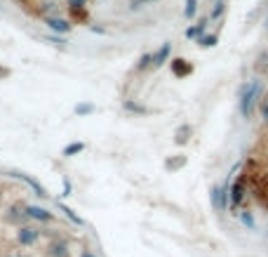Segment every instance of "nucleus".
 <instances>
[{
    "label": "nucleus",
    "instance_id": "1",
    "mask_svg": "<svg viewBox=\"0 0 268 257\" xmlns=\"http://www.w3.org/2000/svg\"><path fill=\"white\" fill-rule=\"evenodd\" d=\"M261 99H264V81L261 78H252V81H245L240 85V90H238V111H240V116L245 121H252Z\"/></svg>",
    "mask_w": 268,
    "mask_h": 257
},
{
    "label": "nucleus",
    "instance_id": "2",
    "mask_svg": "<svg viewBox=\"0 0 268 257\" xmlns=\"http://www.w3.org/2000/svg\"><path fill=\"white\" fill-rule=\"evenodd\" d=\"M40 227H36V224H21V227H17V243L21 245V248H33V245L40 241Z\"/></svg>",
    "mask_w": 268,
    "mask_h": 257
},
{
    "label": "nucleus",
    "instance_id": "3",
    "mask_svg": "<svg viewBox=\"0 0 268 257\" xmlns=\"http://www.w3.org/2000/svg\"><path fill=\"white\" fill-rule=\"evenodd\" d=\"M45 21V26L52 31L54 36H68L71 31H73V21L66 19V17H61V14H57V17H47V19H42Z\"/></svg>",
    "mask_w": 268,
    "mask_h": 257
},
{
    "label": "nucleus",
    "instance_id": "4",
    "mask_svg": "<svg viewBox=\"0 0 268 257\" xmlns=\"http://www.w3.org/2000/svg\"><path fill=\"white\" fill-rule=\"evenodd\" d=\"M228 191H230V184H228V182H224L221 187H212L210 198H212V205H214L216 210H226V208H228V203H230Z\"/></svg>",
    "mask_w": 268,
    "mask_h": 257
},
{
    "label": "nucleus",
    "instance_id": "5",
    "mask_svg": "<svg viewBox=\"0 0 268 257\" xmlns=\"http://www.w3.org/2000/svg\"><path fill=\"white\" fill-rule=\"evenodd\" d=\"M45 257H71V243L66 238H52L45 248Z\"/></svg>",
    "mask_w": 268,
    "mask_h": 257
},
{
    "label": "nucleus",
    "instance_id": "6",
    "mask_svg": "<svg viewBox=\"0 0 268 257\" xmlns=\"http://www.w3.org/2000/svg\"><path fill=\"white\" fill-rule=\"evenodd\" d=\"M170 68H172V76L179 78V81L193 73V64H191L188 59H184V57H172V59H170Z\"/></svg>",
    "mask_w": 268,
    "mask_h": 257
},
{
    "label": "nucleus",
    "instance_id": "7",
    "mask_svg": "<svg viewBox=\"0 0 268 257\" xmlns=\"http://www.w3.org/2000/svg\"><path fill=\"white\" fill-rule=\"evenodd\" d=\"M24 210H26V215L31 222H40V224H47V222H52L54 219V213H50L47 208H42V205H24Z\"/></svg>",
    "mask_w": 268,
    "mask_h": 257
},
{
    "label": "nucleus",
    "instance_id": "8",
    "mask_svg": "<svg viewBox=\"0 0 268 257\" xmlns=\"http://www.w3.org/2000/svg\"><path fill=\"white\" fill-rule=\"evenodd\" d=\"M245 193H247V184H245V177H240V179H235V182L230 184V191H228V196H230V208H233V210L240 208V203L245 201Z\"/></svg>",
    "mask_w": 268,
    "mask_h": 257
},
{
    "label": "nucleus",
    "instance_id": "9",
    "mask_svg": "<svg viewBox=\"0 0 268 257\" xmlns=\"http://www.w3.org/2000/svg\"><path fill=\"white\" fill-rule=\"evenodd\" d=\"M151 54H153V68L158 71V68H162L165 64H170V59H172V43H162L160 47Z\"/></svg>",
    "mask_w": 268,
    "mask_h": 257
},
{
    "label": "nucleus",
    "instance_id": "10",
    "mask_svg": "<svg viewBox=\"0 0 268 257\" xmlns=\"http://www.w3.org/2000/svg\"><path fill=\"white\" fill-rule=\"evenodd\" d=\"M207 24H210V19L205 17V19H200L198 24H191V26L184 31V36H186L188 41H198L200 36H205V33H207Z\"/></svg>",
    "mask_w": 268,
    "mask_h": 257
},
{
    "label": "nucleus",
    "instance_id": "11",
    "mask_svg": "<svg viewBox=\"0 0 268 257\" xmlns=\"http://www.w3.org/2000/svg\"><path fill=\"white\" fill-rule=\"evenodd\" d=\"M7 222H14V224H28L31 219H28V215H26V210H24V205H12L10 210H7Z\"/></svg>",
    "mask_w": 268,
    "mask_h": 257
},
{
    "label": "nucleus",
    "instance_id": "12",
    "mask_svg": "<svg viewBox=\"0 0 268 257\" xmlns=\"http://www.w3.org/2000/svg\"><path fill=\"white\" fill-rule=\"evenodd\" d=\"M191 137H193V125L191 123H184V125H179L174 132V144L176 147H186L188 142H191Z\"/></svg>",
    "mask_w": 268,
    "mask_h": 257
},
{
    "label": "nucleus",
    "instance_id": "13",
    "mask_svg": "<svg viewBox=\"0 0 268 257\" xmlns=\"http://www.w3.org/2000/svg\"><path fill=\"white\" fill-rule=\"evenodd\" d=\"M226 10H228L226 0H214V2H212V7H210L207 19H210V21H219V19L224 17V12H226Z\"/></svg>",
    "mask_w": 268,
    "mask_h": 257
},
{
    "label": "nucleus",
    "instance_id": "14",
    "mask_svg": "<svg viewBox=\"0 0 268 257\" xmlns=\"http://www.w3.org/2000/svg\"><path fill=\"white\" fill-rule=\"evenodd\" d=\"M122 108H125L127 113H136V116H144V113H148V107L139 104V102H132V99H125V102H122Z\"/></svg>",
    "mask_w": 268,
    "mask_h": 257
},
{
    "label": "nucleus",
    "instance_id": "15",
    "mask_svg": "<svg viewBox=\"0 0 268 257\" xmlns=\"http://www.w3.org/2000/svg\"><path fill=\"white\" fill-rule=\"evenodd\" d=\"M82 151H85V142H71V144L64 147L61 156H64V158H73V156H78V153H82Z\"/></svg>",
    "mask_w": 268,
    "mask_h": 257
},
{
    "label": "nucleus",
    "instance_id": "16",
    "mask_svg": "<svg viewBox=\"0 0 268 257\" xmlns=\"http://www.w3.org/2000/svg\"><path fill=\"white\" fill-rule=\"evenodd\" d=\"M12 177H17V179H24V182H26L28 187H33V189H36V193H38V196H42V198L47 196V191L42 189V187H40V184H38V182H36V179H33V177L24 175V172H12Z\"/></svg>",
    "mask_w": 268,
    "mask_h": 257
},
{
    "label": "nucleus",
    "instance_id": "17",
    "mask_svg": "<svg viewBox=\"0 0 268 257\" xmlns=\"http://www.w3.org/2000/svg\"><path fill=\"white\" fill-rule=\"evenodd\" d=\"M148 68H153V54L144 52L141 57H139V62L134 64V71H136V73H141V71H148Z\"/></svg>",
    "mask_w": 268,
    "mask_h": 257
},
{
    "label": "nucleus",
    "instance_id": "18",
    "mask_svg": "<svg viewBox=\"0 0 268 257\" xmlns=\"http://www.w3.org/2000/svg\"><path fill=\"white\" fill-rule=\"evenodd\" d=\"M195 43H198L200 47H205V50H207V47H216V45H219V36H216V33H205V36H200Z\"/></svg>",
    "mask_w": 268,
    "mask_h": 257
},
{
    "label": "nucleus",
    "instance_id": "19",
    "mask_svg": "<svg viewBox=\"0 0 268 257\" xmlns=\"http://www.w3.org/2000/svg\"><path fill=\"white\" fill-rule=\"evenodd\" d=\"M198 2H200V0H186V2H184V17H186L188 21L195 19V14H198Z\"/></svg>",
    "mask_w": 268,
    "mask_h": 257
},
{
    "label": "nucleus",
    "instance_id": "20",
    "mask_svg": "<svg viewBox=\"0 0 268 257\" xmlns=\"http://www.w3.org/2000/svg\"><path fill=\"white\" fill-rule=\"evenodd\" d=\"M76 116H90V113H94L96 111V107H94L92 102H80V104H76Z\"/></svg>",
    "mask_w": 268,
    "mask_h": 257
},
{
    "label": "nucleus",
    "instance_id": "21",
    "mask_svg": "<svg viewBox=\"0 0 268 257\" xmlns=\"http://www.w3.org/2000/svg\"><path fill=\"white\" fill-rule=\"evenodd\" d=\"M184 163H186V156H179V158H167V161H165V168H167V170H179Z\"/></svg>",
    "mask_w": 268,
    "mask_h": 257
},
{
    "label": "nucleus",
    "instance_id": "22",
    "mask_svg": "<svg viewBox=\"0 0 268 257\" xmlns=\"http://www.w3.org/2000/svg\"><path fill=\"white\" fill-rule=\"evenodd\" d=\"M240 222L245 224V227H249V229H254V227H256L254 217H252V213H249V210H240Z\"/></svg>",
    "mask_w": 268,
    "mask_h": 257
},
{
    "label": "nucleus",
    "instance_id": "23",
    "mask_svg": "<svg viewBox=\"0 0 268 257\" xmlns=\"http://www.w3.org/2000/svg\"><path fill=\"white\" fill-rule=\"evenodd\" d=\"M153 2H158V0H130V10H141V7H146V5H153Z\"/></svg>",
    "mask_w": 268,
    "mask_h": 257
},
{
    "label": "nucleus",
    "instance_id": "24",
    "mask_svg": "<svg viewBox=\"0 0 268 257\" xmlns=\"http://www.w3.org/2000/svg\"><path fill=\"white\" fill-rule=\"evenodd\" d=\"M256 71H266L268 68V52H261L259 54V59H256Z\"/></svg>",
    "mask_w": 268,
    "mask_h": 257
},
{
    "label": "nucleus",
    "instance_id": "25",
    "mask_svg": "<svg viewBox=\"0 0 268 257\" xmlns=\"http://www.w3.org/2000/svg\"><path fill=\"white\" fill-rule=\"evenodd\" d=\"M259 113H261V121L268 123V97H264V99L259 102Z\"/></svg>",
    "mask_w": 268,
    "mask_h": 257
},
{
    "label": "nucleus",
    "instance_id": "26",
    "mask_svg": "<svg viewBox=\"0 0 268 257\" xmlns=\"http://www.w3.org/2000/svg\"><path fill=\"white\" fill-rule=\"evenodd\" d=\"M47 41H52L54 45H61V47H64V45H66V38H61V36H50V38H47Z\"/></svg>",
    "mask_w": 268,
    "mask_h": 257
},
{
    "label": "nucleus",
    "instance_id": "27",
    "mask_svg": "<svg viewBox=\"0 0 268 257\" xmlns=\"http://www.w3.org/2000/svg\"><path fill=\"white\" fill-rule=\"evenodd\" d=\"M78 257H96V253H92L90 248H82V250H80V255H78Z\"/></svg>",
    "mask_w": 268,
    "mask_h": 257
},
{
    "label": "nucleus",
    "instance_id": "28",
    "mask_svg": "<svg viewBox=\"0 0 268 257\" xmlns=\"http://www.w3.org/2000/svg\"><path fill=\"white\" fill-rule=\"evenodd\" d=\"M7 257H26V255H21V253H12V255H7Z\"/></svg>",
    "mask_w": 268,
    "mask_h": 257
},
{
    "label": "nucleus",
    "instance_id": "29",
    "mask_svg": "<svg viewBox=\"0 0 268 257\" xmlns=\"http://www.w3.org/2000/svg\"><path fill=\"white\" fill-rule=\"evenodd\" d=\"M14 2H21V5H26V2H31V0H14Z\"/></svg>",
    "mask_w": 268,
    "mask_h": 257
},
{
    "label": "nucleus",
    "instance_id": "30",
    "mask_svg": "<svg viewBox=\"0 0 268 257\" xmlns=\"http://www.w3.org/2000/svg\"><path fill=\"white\" fill-rule=\"evenodd\" d=\"M45 2H59V0H45Z\"/></svg>",
    "mask_w": 268,
    "mask_h": 257
}]
</instances>
